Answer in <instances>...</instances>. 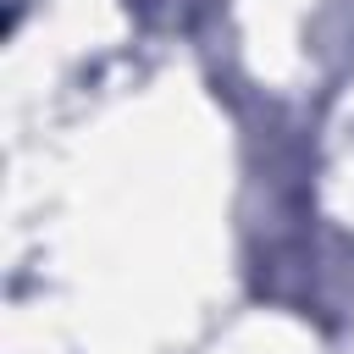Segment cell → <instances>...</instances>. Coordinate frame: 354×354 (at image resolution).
Masks as SVG:
<instances>
[]
</instances>
